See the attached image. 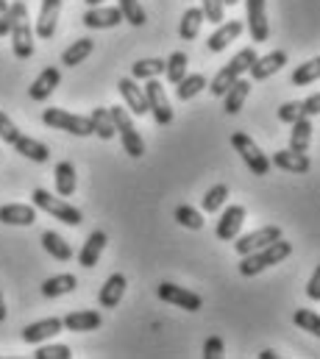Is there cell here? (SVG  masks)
Masks as SVG:
<instances>
[{
  "label": "cell",
  "instance_id": "cell-29",
  "mask_svg": "<svg viewBox=\"0 0 320 359\" xmlns=\"http://www.w3.org/2000/svg\"><path fill=\"white\" fill-rule=\"evenodd\" d=\"M42 248H45L53 259H59V262L73 259V248H70V243H67L62 234H56V231H45V234H42Z\"/></svg>",
  "mask_w": 320,
  "mask_h": 359
},
{
  "label": "cell",
  "instance_id": "cell-32",
  "mask_svg": "<svg viewBox=\"0 0 320 359\" xmlns=\"http://www.w3.org/2000/svg\"><path fill=\"white\" fill-rule=\"evenodd\" d=\"M204 20H206V17H204V11H201V8H187V11H184V17H181V28H178L181 39L192 42V39L201 34Z\"/></svg>",
  "mask_w": 320,
  "mask_h": 359
},
{
  "label": "cell",
  "instance_id": "cell-15",
  "mask_svg": "<svg viewBox=\"0 0 320 359\" xmlns=\"http://www.w3.org/2000/svg\"><path fill=\"white\" fill-rule=\"evenodd\" d=\"M287 65V50H273L267 56H256V62L251 65V79L253 81H265L273 73H279Z\"/></svg>",
  "mask_w": 320,
  "mask_h": 359
},
{
  "label": "cell",
  "instance_id": "cell-6",
  "mask_svg": "<svg viewBox=\"0 0 320 359\" xmlns=\"http://www.w3.org/2000/svg\"><path fill=\"white\" fill-rule=\"evenodd\" d=\"M42 123L51 126V128L67 131V134H73V137H89V134H95L89 117L73 114V111H67V109H53V106L45 109V111H42Z\"/></svg>",
  "mask_w": 320,
  "mask_h": 359
},
{
  "label": "cell",
  "instance_id": "cell-36",
  "mask_svg": "<svg viewBox=\"0 0 320 359\" xmlns=\"http://www.w3.org/2000/svg\"><path fill=\"white\" fill-rule=\"evenodd\" d=\"M226 198H229V187H226V184H215V187L206 189V195L201 198V209H204L206 215H215V212L226 203Z\"/></svg>",
  "mask_w": 320,
  "mask_h": 359
},
{
  "label": "cell",
  "instance_id": "cell-40",
  "mask_svg": "<svg viewBox=\"0 0 320 359\" xmlns=\"http://www.w3.org/2000/svg\"><path fill=\"white\" fill-rule=\"evenodd\" d=\"M117 8H120V14H123L126 22H131L137 28L145 25V11H142L140 0H117Z\"/></svg>",
  "mask_w": 320,
  "mask_h": 359
},
{
  "label": "cell",
  "instance_id": "cell-28",
  "mask_svg": "<svg viewBox=\"0 0 320 359\" xmlns=\"http://www.w3.org/2000/svg\"><path fill=\"white\" fill-rule=\"evenodd\" d=\"M248 95H251V81H245L240 76V79L226 90V95H223V111H226V114H237Z\"/></svg>",
  "mask_w": 320,
  "mask_h": 359
},
{
  "label": "cell",
  "instance_id": "cell-14",
  "mask_svg": "<svg viewBox=\"0 0 320 359\" xmlns=\"http://www.w3.org/2000/svg\"><path fill=\"white\" fill-rule=\"evenodd\" d=\"M242 223H245V206L240 203H234V206H229L223 215H220V220H218V237L223 240V243H232L237 234H240Z\"/></svg>",
  "mask_w": 320,
  "mask_h": 359
},
{
  "label": "cell",
  "instance_id": "cell-52",
  "mask_svg": "<svg viewBox=\"0 0 320 359\" xmlns=\"http://www.w3.org/2000/svg\"><path fill=\"white\" fill-rule=\"evenodd\" d=\"M103 0H86V6H100Z\"/></svg>",
  "mask_w": 320,
  "mask_h": 359
},
{
  "label": "cell",
  "instance_id": "cell-30",
  "mask_svg": "<svg viewBox=\"0 0 320 359\" xmlns=\"http://www.w3.org/2000/svg\"><path fill=\"white\" fill-rule=\"evenodd\" d=\"M53 179H56V192L62 195V198H70L73 192H76V168H73V162H59L56 165V170H53Z\"/></svg>",
  "mask_w": 320,
  "mask_h": 359
},
{
  "label": "cell",
  "instance_id": "cell-27",
  "mask_svg": "<svg viewBox=\"0 0 320 359\" xmlns=\"http://www.w3.org/2000/svg\"><path fill=\"white\" fill-rule=\"evenodd\" d=\"M79 287V278L73 273H59V276H51L42 281V295L45 298H59V295H67Z\"/></svg>",
  "mask_w": 320,
  "mask_h": 359
},
{
  "label": "cell",
  "instance_id": "cell-43",
  "mask_svg": "<svg viewBox=\"0 0 320 359\" xmlns=\"http://www.w3.org/2000/svg\"><path fill=\"white\" fill-rule=\"evenodd\" d=\"M17 137H20V128L14 126V120L0 109V140L6 142V145H14L17 142Z\"/></svg>",
  "mask_w": 320,
  "mask_h": 359
},
{
  "label": "cell",
  "instance_id": "cell-25",
  "mask_svg": "<svg viewBox=\"0 0 320 359\" xmlns=\"http://www.w3.org/2000/svg\"><path fill=\"white\" fill-rule=\"evenodd\" d=\"M100 323H103V318L95 309H79V312H70L67 318H62V326L67 332H95Z\"/></svg>",
  "mask_w": 320,
  "mask_h": 359
},
{
  "label": "cell",
  "instance_id": "cell-26",
  "mask_svg": "<svg viewBox=\"0 0 320 359\" xmlns=\"http://www.w3.org/2000/svg\"><path fill=\"white\" fill-rule=\"evenodd\" d=\"M290 126H293V131H290V151L307 154L309 151V142H312V120L309 117H298Z\"/></svg>",
  "mask_w": 320,
  "mask_h": 359
},
{
  "label": "cell",
  "instance_id": "cell-42",
  "mask_svg": "<svg viewBox=\"0 0 320 359\" xmlns=\"http://www.w3.org/2000/svg\"><path fill=\"white\" fill-rule=\"evenodd\" d=\"M201 11L209 22H223L226 20V3L223 0H201Z\"/></svg>",
  "mask_w": 320,
  "mask_h": 359
},
{
  "label": "cell",
  "instance_id": "cell-22",
  "mask_svg": "<svg viewBox=\"0 0 320 359\" xmlns=\"http://www.w3.org/2000/svg\"><path fill=\"white\" fill-rule=\"evenodd\" d=\"M106 243H109L106 231H100V229L92 231V234L86 237V243H84V248H81V254H79L81 268H95L98 259H100V254H103V248H106Z\"/></svg>",
  "mask_w": 320,
  "mask_h": 359
},
{
  "label": "cell",
  "instance_id": "cell-2",
  "mask_svg": "<svg viewBox=\"0 0 320 359\" xmlns=\"http://www.w3.org/2000/svg\"><path fill=\"white\" fill-rule=\"evenodd\" d=\"M290 254H293V243H287V240L279 237L270 245H265V248H259L253 254H245L240 262V273L242 276H256V273H262V270L270 268V265H279Z\"/></svg>",
  "mask_w": 320,
  "mask_h": 359
},
{
  "label": "cell",
  "instance_id": "cell-35",
  "mask_svg": "<svg viewBox=\"0 0 320 359\" xmlns=\"http://www.w3.org/2000/svg\"><path fill=\"white\" fill-rule=\"evenodd\" d=\"M187 65H189L187 53H181V50L170 53V59H164V76H167V81L170 84H178L187 76Z\"/></svg>",
  "mask_w": 320,
  "mask_h": 359
},
{
  "label": "cell",
  "instance_id": "cell-11",
  "mask_svg": "<svg viewBox=\"0 0 320 359\" xmlns=\"http://www.w3.org/2000/svg\"><path fill=\"white\" fill-rule=\"evenodd\" d=\"M248 8V28L253 42H267L270 25H267V0H245Z\"/></svg>",
  "mask_w": 320,
  "mask_h": 359
},
{
  "label": "cell",
  "instance_id": "cell-46",
  "mask_svg": "<svg viewBox=\"0 0 320 359\" xmlns=\"http://www.w3.org/2000/svg\"><path fill=\"white\" fill-rule=\"evenodd\" d=\"M223 357V340L220 337H209L204 343V359H220Z\"/></svg>",
  "mask_w": 320,
  "mask_h": 359
},
{
  "label": "cell",
  "instance_id": "cell-12",
  "mask_svg": "<svg viewBox=\"0 0 320 359\" xmlns=\"http://www.w3.org/2000/svg\"><path fill=\"white\" fill-rule=\"evenodd\" d=\"M81 20H84L86 28L106 31V28H117V25L123 22V14H120L117 6H89Z\"/></svg>",
  "mask_w": 320,
  "mask_h": 359
},
{
  "label": "cell",
  "instance_id": "cell-48",
  "mask_svg": "<svg viewBox=\"0 0 320 359\" xmlns=\"http://www.w3.org/2000/svg\"><path fill=\"white\" fill-rule=\"evenodd\" d=\"M320 111V95H309L307 100H301V114L304 117H315Z\"/></svg>",
  "mask_w": 320,
  "mask_h": 359
},
{
  "label": "cell",
  "instance_id": "cell-10",
  "mask_svg": "<svg viewBox=\"0 0 320 359\" xmlns=\"http://www.w3.org/2000/svg\"><path fill=\"white\" fill-rule=\"evenodd\" d=\"M281 237V229L279 226H265V229H256V231H251V234H245V237H234L237 243H234V248H237V254L245 257V254H253V251H259V248H265V245H270L273 240H279Z\"/></svg>",
  "mask_w": 320,
  "mask_h": 359
},
{
  "label": "cell",
  "instance_id": "cell-5",
  "mask_svg": "<svg viewBox=\"0 0 320 359\" xmlns=\"http://www.w3.org/2000/svg\"><path fill=\"white\" fill-rule=\"evenodd\" d=\"M34 206L42 209V212H48V215H53L56 220H62V223H67L73 229L84 223V215H81L73 203H67L65 198L51 195L48 189H34Z\"/></svg>",
  "mask_w": 320,
  "mask_h": 359
},
{
  "label": "cell",
  "instance_id": "cell-7",
  "mask_svg": "<svg viewBox=\"0 0 320 359\" xmlns=\"http://www.w3.org/2000/svg\"><path fill=\"white\" fill-rule=\"evenodd\" d=\"M232 145H234V151L242 156V162L248 165V170L253 173V176H267L270 173V159L259 151V145L245 134V131H234L232 134Z\"/></svg>",
  "mask_w": 320,
  "mask_h": 359
},
{
  "label": "cell",
  "instance_id": "cell-20",
  "mask_svg": "<svg viewBox=\"0 0 320 359\" xmlns=\"http://www.w3.org/2000/svg\"><path fill=\"white\" fill-rule=\"evenodd\" d=\"M126 276L123 273H112L109 278H106V284L100 287V295H98V301H100V306L103 309H117V304H120V298H123V292H126Z\"/></svg>",
  "mask_w": 320,
  "mask_h": 359
},
{
  "label": "cell",
  "instance_id": "cell-37",
  "mask_svg": "<svg viewBox=\"0 0 320 359\" xmlns=\"http://www.w3.org/2000/svg\"><path fill=\"white\" fill-rule=\"evenodd\" d=\"M206 87V79L201 76V73H192V76H184L178 84H175V95H178V100H189V97H195L198 92H204Z\"/></svg>",
  "mask_w": 320,
  "mask_h": 359
},
{
  "label": "cell",
  "instance_id": "cell-38",
  "mask_svg": "<svg viewBox=\"0 0 320 359\" xmlns=\"http://www.w3.org/2000/svg\"><path fill=\"white\" fill-rule=\"evenodd\" d=\"M175 223H181L184 229L198 231V229H204V215H201L198 209H192V206L181 203V206H175Z\"/></svg>",
  "mask_w": 320,
  "mask_h": 359
},
{
  "label": "cell",
  "instance_id": "cell-39",
  "mask_svg": "<svg viewBox=\"0 0 320 359\" xmlns=\"http://www.w3.org/2000/svg\"><path fill=\"white\" fill-rule=\"evenodd\" d=\"M318 76H320V59H309V62H304V65L293 73V84H295V87H307V84L318 81Z\"/></svg>",
  "mask_w": 320,
  "mask_h": 359
},
{
  "label": "cell",
  "instance_id": "cell-44",
  "mask_svg": "<svg viewBox=\"0 0 320 359\" xmlns=\"http://www.w3.org/2000/svg\"><path fill=\"white\" fill-rule=\"evenodd\" d=\"M298 117H304V114H301V100H287V103L279 106V120H281V123L290 126V123H295Z\"/></svg>",
  "mask_w": 320,
  "mask_h": 359
},
{
  "label": "cell",
  "instance_id": "cell-41",
  "mask_svg": "<svg viewBox=\"0 0 320 359\" xmlns=\"http://www.w3.org/2000/svg\"><path fill=\"white\" fill-rule=\"evenodd\" d=\"M295 326H301L309 334H320V318L312 309H295Z\"/></svg>",
  "mask_w": 320,
  "mask_h": 359
},
{
  "label": "cell",
  "instance_id": "cell-19",
  "mask_svg": "<svg viewBox=\"0 0 320 359\" xmlns=\"http://www.w3.org/2000/svg\"><path fill=\"white\" fill-rule=\"evenodd\" d=\"M0 223L6 226H34L36 223V209L28 203H6L0 206Z\"/></svg>",
  "mask_w": 320,
  "mask_h": 359
},
{
  "label": "cell",
  "instance_id": "cell-16",
  "mask_svg": "<svg viewBox=\"0 0 320 359\" xmlns=\"http://www.w3.org/2000/svg\"><path fill=\"white\" fill-rule=\"evenodd\" d=\"M59 14H62V0H42L39 20H36V36L39 39H53Z\"/></svg>",
  "mask_w": 320,
  "mask_h": 359
},
{
  "label": "cell",
  "instance_id": "cell-21",
  "mask_svg": "<svg viewBox=\"0 0 320 359\" xmlns=\"http://www.w3.org/2000/svg\"><path fill=\"white\" fill-rule=\"evenodd\" d=\"M65 326H62V318H45V320H36V323H28L22 329V340L25 343H42L53 334H59Z\"/></svg>",
  "mask_w": 320,
  "mask_h": 359
},
{
  "label": "cell",
  "instance_id": "cell-34",
  "mask_svg": "<svg viewBox=\"0 0 320 359\" xmlns=\"http://www.w3.org/2000/svg\"><path fill=\"white\" fill-rule=\"evenodd\" d=\"M89 120H92V128H95V134L100 140H112L114 137V123H112V114H109L106 106H95Z\"/></svg>",
  "mask_w": 320,
  "mask_h": 359
},
{
  "label": "cell",
  "instance_id": "cell-49",
  "mask_svg": "<svg viewBox=\"0 0 320 359\" xmlns=\"http://www.w3.org/2000/svg\"><path fill=\"white\" fill-rule=\"evenodd\" d=\"M307 295L312 298V301H320V268L312 273V278H309V287H307Z\"/></svg>",
  "mask_w": 320,
  "mask_h": 359
},
{
  "label": "cell",
  "instance_id": "cell-50",
  "mask_svg": "<svg viewBox=\"0 0 320 359\" xmlns=\"http://www.w3.org/2000/svg\"><path fill=\"white\" fill-rule=\"evenodd\" d=\"M6 312H8V309H6V301H3V292H0V323L6 320Z\"/></svg>",
  "mask_w": 320,
  "mask_h": 359
},
{
  "label": "cell",
  "instance_id": "cell-13",
  "mask_svg": "<svg viewBox=\"0 0 320 359\" xmlns=\"http://www.w3.org/2000/svg\"><path fill=\"white\" fill-rule=\"evenodd\" d=\"M62 84V70L59 67H45L36 79H34V84L28 87V97L31 100H36V103H42V100H48L56 87Z\"/></svg>",
  "mask_w": 320,
  "mask_h": 359
},
{
  "label": "cell",
  "instance_id": "cell-8",
  "mask_svg": "<svg viewBox=\"0 0 320 359\" xmlns=\"http://www.w3.org/2000/svg\"><path fill=\"white\" fill-rule=\"evenodd\" d=\"M142 92H145V100H148V111H154V120L159 126H170L173 123V106H170V100L164 95V87L156 79H148Z\"/></svg>",
  "mask_w": 320,
  "mask_h": 359
},
{
  "label": "cell",
  "instance_id": "cell-53",
  "mask_svg": "<svg viewBox=\"0 0 320 359\" xmlns=\"http://www.w3.org/2000/svg\"><path fill=\"white\" fill-rule=\"evenodd\" d=\"M223 3H229V6H234V3H240V0H223Z\"/></svg>",
  "mask_w": 320,
  "mask_h": 359
},
{
  "label": "cell",
  "instance_id": "cell-4",
  "mask_svg": "<svg viewBox=\"0 0 320 359\" xmlns=\"http://www.w3.org/2000/svg\"><path fill=\"white\" fill-rule=\"evenodd\" d=\"M253 62H256V50H253V48H242L240 53H237V56H234V59H232V62H229V65H226V67L212 79L209 92H212L215 97H223L226 90L240 79L242 73H248V70H251V65H253Z\"/></svg>",
  "mask_w": 320,
  "mask_h": 359
},
{
  "label": "cell",
  "instance_id": "cell-24",
  "mask_svg": "<svg viewBox=\"0 0 320 359\" xmlns=\"http://www.w3.org/2000/svg\"><path fill=\"white\" fill-rule=\"evenodd\" d=\"M242 25L240 20H229V22H223L212 36H209V42H206V48L212 50V53H220V50H226L229 48V42H234L237 36L242 34Z\"/></svg>",
  "mask_w": 320,
  "mask_h": 359
},
{
  "label": "cell",
  "instance_id": "cell-1",
  "mask_svg": "<svg viewBox=\"0 0 320 359\" xmlns=\"http://www.w3.org/2000/svg\"><path fill=\"white\" fill-rule=\"evenodd\" d=\"M8 8H11V28H8V36H11L14 56H17V59H31V56H34V28H31V20H28V8H25L22 0L8 3Z\"/></svg>",
  "mask_w": 320,
  "mask_h": 359
},
{
  "label": "cell",
  "instance_id": "cell-45",
  "mask_svg": "<svg viewBox=\"0 0 320 359\" xmlns=\"http://www.w3.org/2000/svg\"><path fill=\"white\" fill-rule=\"evenodd\" d=\"M34 357L36 359H70L73 357V351H70L67 346H42Z\"/></svg>",
  "mask_w": 320,
  "mask_h": 359
},
{
  "label": "cell",
  "instance_id": "cell-51",
  "mask_svg": "<svg viewBox=\"0 0 320 359\" xmlns=\"http://www.w3.org/2000/svg\"><path fill=\"white\" fill-rule=\"evenodd\" d=\"M259 357H262V359H276V357H279V354H276V351H273V348H265V351H262V354H259Z\"/></svg>",
  "mask_w": 320,
  "mask_h": 359
},
{
  "label": "cell",
  "instance_id": "cell-17",
  "mask_svg": "<svg viewBox=\"0 0 320 359\" xmlns=\"http://www.w3.org/2000/svg\"><path fill=\"white\" fill-rule=\"evenodd\" d=\"M270 165H276V168H281V170H287V173H295V176H304V173H309V168H312V162H309V156L307 154H295V151H276L273 154V159H270Z\"/></svg>",
  "mask_w": 320,
  "mask_h": 359
},
{
  "label": "cell",
  "instance_id": "cell-18",
  "mask_svg": "<svg viewBox=\"0 0 320 359\" xmlns=\"http://www.w3.org/2000/svg\"><path fill=\"white\" fill-rule=\"evenodd\" d=\"M117 92L123 95V100H126V109L131 111V114H145L148 111V100H145V92L137 87V81L134 79H120L117 81Z\"/></svg>",
  "mask_w": 320,
  "mask_h": 359
},
{
  "label": "cell",
  "instance_id": "cell-33",
  "mask_svg": "<svg viewBox=\"0 0 320 359\" xmlns=\"http://www.w3.org/2000/svg\"><path fill=\"white\" fill-rule=\"evenodd\" d=\"M164 73V59H140L131 65V79L134 81H148Z\"/></svg>",
  "mask_w": 320,
  "mask_h": 359
},
{
  "label": "cell",
  "instance_id": "cell-47",
  "mask_svg": "<svg viewBox=\"0 0 320 359\" xmlns=\"http://www.w3.org/2000/svg\"><path fill=\"white\" fill-rule=\"evenodd\" d=\"M8 28H11V8L6 0H0V39L8 36Z\"/></svg>",
  "mask_w": 320,
  "mask_h": 359
},
{
  "label": "cell",
  "instance_id": "cell-23",
  "mask_svg": "<svg viewBox=\"0 0 320 359\" xmlns=\"http://www.w3.org/2000/svg\"><path fill=\"white\" fill-rule=\"evenodd\" d=\"M14 148H17L20 156H25V159H31V162H36V165H45V162L51 159V148H48L45 142L34 140V137H25V134L17 137Z\"/></svg>",
  "mask_w": 320,
  "mask_h": 359
},
{
  "label": "cell",
  "instance_id": "cell-31",
  "mask_svg": "<svg viewBox=\"0 0 320 359\" xmlns=\"http://www.w3.org/2000/svg\"><path fill=\"white\" fill-rule=\"evenodd\" d=\"M92 50H95V42L92 39H76L65 53H62V65L65 67H76V65H81L84 59H89L92 56Z\"/></svg>",
  "mask_w": 320,
  "mask_h": 359
},
{
  "label": "cell",
  "instance_id": "cell-3",
  "mask_svg": "<svg viewBox=\"0 0 320 359\" xmlns=\"http://www.w3.org/2000/svg\"><path fill=\"white\" fill-rule=\"evenodd\" d=\"M109 114H112V123H114V134H120L123 151H126L131 159L145 156V142H142V137H140V131H137L131 114H128L123 106H112Z\"/></svg>",
  "mask_w": 320,
  "mask_h": 359
},
{
  "label": "cell",
  "instance_id": "cell-9",
  "mask_svg": "<svg viewBox=\"0 0 320 359\" xmlns=\"http://www.w3.org/2000/svg\"><path fill=\"white\" fill-rule=\"evenodd\" d=\"M156 295H159L161 301L175 304V306H181V309H187V312H198V309L204 306V298H201L198 292H189V290H184V287H178V284H170V281L159 284Z\"/></svg>",
  "mask_w": 320,
  "mask_h": 359
}]
</instances>
